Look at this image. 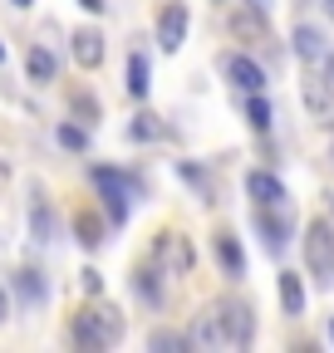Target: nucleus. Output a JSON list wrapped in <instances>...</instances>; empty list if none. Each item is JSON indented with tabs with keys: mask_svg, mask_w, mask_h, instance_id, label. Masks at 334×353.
I'll return each mask as SVG.
<instances>
[{
	"mask_svg": "<svg viewBox=\"0 0 334 353\" xmlns=\"http://www.w3.org/2000/svg\"><path fill=\"white\" fill-rule=\"evenodd\" d=\"M250 329H256V319H250L246 304L217 299V304H206L202 314H197L192 343H202V348H246L250 343Z\"/></svg>",
	"mask_w": 334,
	"mask_h": 353,
	"instance_id": "1",
	"label": "nucleus"
},
{
	"mask_svg": "<svg viewBox=\"0 0 334 353\" xmlns=\"http://www.w3.org/2000/svg\"><path fill=\"white\" fill-rule=\"evenodd\" d=\"M74 343L79 348H89V353H104V348H113L118 339H123V314L113 304H89L84 314H74Z\"/></svg>",
	"mask_w": 334,
	"mask_h": 353,
	"instance_id": "2",
	"label": "nucleus"
},
{
	"mask_svg": "<svg viewBox=\"0 0 334 353\" xmlns=\"http://www.w3.org/2000/svg\"><path fill=\"white\" fill-rule=\"evenodd\" d=\"M305 265H310L315 285H334V226L329 221L305 226Z\"/></svg>",
	"mask_w": 334,
	"mask_h": 353,
	"instance_id": "3",
	"label": "nucleus"
},
{
	"mask_svg": "<svg viewBox=\"0 0 334 353\" xmlns=\"http://www.w3.org/2000/svg\"><path fill=\"white\" fill-rule=\"evenodd\" d=\"M94 187H99L104 201H108L113 226H123V221H128V196L138 192V182H133L128 172H118V167H94Z\"/></svg>",
	"mask_w": 334,
	"mask_h": 353,
	"instance_id": "4",
	"label": "nucleus"
},
{
	"mask_svg": "<svg viewBox=\"0 0 334 353\" xmlns=\"http://www.w3.org/2000/svg\"><path fill=\"white\" fill-rule=\"evenodd\" d=\"M153 260L162 265V275H192L197 250H192V241H187V236L162 231V236H157V245H153Z\"/></svg>",
	"mask_w": 334,
	"mask_h": 353,
	"instance_id": "5",
	"label": "nucleus"
},
{
	"mask_svg": "<svg viewBox=\"0 0 334 353\" xmlns=\"http://www.w3.org/2000/svg\"><path fill=\"white\" fill-rule=\"evenodd\" d=\"M300 99H305V108H310V118H315L320 128H334V83H329L324 74H310V79H305Z\"/></svg>",
	"mask_w": 334,
	"mask_h": 353,
	"instance_id": "6",
	"label": "nucleus"
},
{
	"mask_svg": "<svg viewBox=\"0 0 334 353\" xmlns=\"http://www.w3.org/2000/svg\"><path fill=\"white\" fill-rule=\"evenodd\" d=\"M222 74L241 88V94H266V69L250 54H222Z\"/></svg>",
	"mask_w": 334,
	"mask_h": 353,
	"instance_id": "7",
	"label": "nucleus"
},
{
	"mask_svg": "<svg viewBox=\"0 0 334 353\" xmlns=\"http://www.w3.org/2000/svg\"><path fill=\"white\" fill-rule=\"evenodd\" d=\"M256 231H261V241H266V250H285L290 245V216H285V206H261L256 211Z\"/></svg>",
	"mask_w": 334,
	"mask_h": 353,
	"instance_id": "8",
	"label": "nucleus"
},
{
	"mask_svg": "<svg viewBox=\"0 0 334 353\" xmlns=\"http://www.w3.org/2000/svg\"><path fill=\"white\" fill-rule=\"evenodd\" d=\"M231 34H236L241 44H271V20H266V10H256V6L231 10Z\"/></svg>",
	"mask_w": 334,
	"mask_h": 353,
	"instance_id": "9",
	"label": "nucleus"
},
{
	"mask_svg": "<svg viewBox=\"0 0 334 353\" xmlns=\"http://www.w3.org/2000/svg\"><path fill=\"white\" fill-rule=\"evenodd\" d=\"M246 192H250L256 206H285V182H280L275 172H266V167L246 172Z\"/></svg>",
	"mask_w": 334,
	"mask_h": 353,
	"instance_id": "10",
	"label": "nucleus"
},
{
	"mask_svg": "<svg viewBox=\"0 0 334 353\" xmlns=\"http://www.w3.org/2000/svg\"><path fill=\"white\" fill-rule=\"evenodd\" d=\"M212 255H217V265H222V275H231V280L246 275V250H241V241H236L231 231H217V236H212Z\"/></svg>",
	"mask_w": 334,
	"mask_h": 353,
	"instance_id": "11",
	"label": "nucleus"
},
{
	"mask_svg": "<svg viewBox=\"0 0 334 353\" xmlns=\"http://www.w3.org/2000/svg\"><path fill=\"white\" fill-rule=\"evenodd\" d=\"M182 39H187V10H182V6H167V10L157 15V44H162L167 54H177Z\"/></svg>",
	"mask_w": 334,
	"mask_h": 353,
	"instance_id": "12",
	"label": "nucleus"
},
{
	"mask_svg": "<svg viewBox=\"0 0 334 353\" xmlns=\"http://www.w3.org/2000/svg\"><path fill=\"white\" fill-rule=\"evenodd\" d=\"M290 44H295V54L305 59V64H324L329 59V44H324V34L315 30V25H295V30H290Z\"/></svg>",
	"mask_w": 334,
	"mask_h": 353,
	"instance_id": "13",
	"label": "nucleus"
},
{
	"mask_svg": "<svg viewBox=\"0 0 334 353\" xmlns=\"http://www.w3.org/2000/svg\"><path fill=\"white\" fill-rule=\"evenodd\" d=\"M69 39H74V59H79V69H99V64H104V34H99V30L84 25V30H74Z\"/></svg>",
	"mask_w": 334,
	"mask_h": 353,
	"instance_id": "14",
	"label": "nucleus"
},
{
	"mask_svg": "<svg viewBox=\"0 0 334 353\" xmlns=\"http://www.w3.org/2000/svg\"><path fill=\"white\" fill-rule=\"evenodd\" d=\"M133 294L143 299V304H162V265L157 260H148V265H138V270H133Z\"/></svg>",
	"mask_w": 334,
	"mask_h": 353,
	"instance_id": "15",
	"label": "nucleus"
},
{
	"mask_svg": "<svg viewBox=\"0 0 334 353\" xmlns=\"http://www.w3.org/2000/svg\"><path fill=\"white\" fill-rule=\"evenodd\" d=\"M25 74H30V83H55L59 59L45 50V44H30V54H25Z\"/></svg>",
	"mask_w": 334,
	"mask_h": 353,
	"instance_id": "16",
	"label": "nucleus"
},
{
	"mask_svg": "<svg viewBox=\"0 0 334 353\" xmlns=\"http://www.w3.org/2000/svg\"><path fill=\"white\" fill-rule=\"evenodd\" d=\"M15 294L30 304V309H39V304H45L50 299V285H45V275H39V270H15Z\"/></svg>",
	"mask_w": 334,
	"mask_h": 353,
	"instance_id": "17",
	"label": "nucleus"
},
{
	"mask_svg": "<svg viewBox=\"0 0 334 353\" xmlns=\"http://www.w3.org/2000/svg\"><path fill=\"white\" fill-rule=\"evenodd\" d=\"M280 309H285V314L290 319H300L305 314V285H300V275H280Z\"/></svg>",
	"mask_w": 334,
	"mask_h": 353,
	"instance_id": "18",
	"label": "nucleus"
},
{
	"mask_svg": "<svg viewBox=\"0 0 334 353\" xmlns=\"http://www.w3.org/2000/svg\"><path fill=\"white\" fill-rule=\"evenodd\" d=\"M148 83H153L148 54H143V50H133V54H128V94H133V99H148Z\"/></svg>",
	"mask_w": 334,
	"mask_h": 353,
	"instance_id": "19",
	"label": "nucleus"
},
{
	"mask_svg": "<svg viewBox=\"0 0 334 353\" xmlns=\"http://www.w3.org/2000/svg\"><path fill=\"white\" fill-rule=\"evenodd\" d=\"M128 138H133V143H157V138H167V128H162L153 113H138V118L128 123Z\"/></svg>",
	"mask_w": 334,
	"mask_h": 353,
	"instance_id": "20",
	"label": "nucleus"
},
{
	"mask_svg": "<svg viewBox=\"0 0 334 353\" xmlns=\"http://www.w3.org/2000/svg\"><path fill=\"white\" fill-rule=\"evenodd\" d=\"M74 231H79V245H89V250L104 245V221L89 216V211H79V216H74Z\"/></svg>",
	"mask_w": 334,
	"mask_h": 353,
	"instance_id": "21",
	"label": "nucleus"
},
{
	"mask_svg": "<svg viewBox=\"0 0 334 353\" xmlns=\"http://www.w3.org/2000/svg\"><path fill=\"white\" fill-rule=\"evenodd\" d=\"M271 118H275V113H271V103H266L261 94H250V99H246V123L256 128V132H271Z\"/></svg>",
	"mask_w": 334,
	"mask_h": 353,
	"instance_id": "22",
	"label": "nucleus"
},
{
	"mask_svg": "<svg viewBox=\"0 0 334 353\" xmlns=\"http://www.w3.org/2000/svg\"><path fill=\"white\" fill-rule=\"evenodd\" d=\"M30 226H35V241H55V216L45 201H35L30 206Z\"/></svg>",
	"mask_w": 334,
	"mask_h": 353,
	"instance_id": "23",
	"label": "nucleus"
},
{
	"mask_svg": "<svg viewBox=\"0 0 334 353\" xmlns=\"http://www.w3.org/2000/svg\"><path fill=\"white\" fill-rule=\"evenodd\" d=\"M177 176H182V182H192V187L202 192V201H217V196H212V182H206V172H202L197 162H177Z\"/></svg>",
	"mask_w": 334,
	"mask_h": 353,
	"instance_id": "24",
	"label": "nucleus"
},
{
	"mask_svg": "<svg viewBox=\"0 0 334 353\" xmlns=\"http://www.w3.org/2000/svg\"><path fill=\"white\" fill-rule=\"evenodd\" d=\"M55 138H59V148H69V152H84V148H89V132H84L79 123H59Z\"/></svg>",
	"mask_w": 334,
	"mask_h": 353,
	"instance_id": "25",
	"label": "nucleus"
},
{
	"mask_svg": "<svg viewBox=\"0 0 334 353\" xmlns=\"http://www.w3.org/2000/svg\"><path fill=\"white\" fill-rule=\"evenodd\" d=\"M148 348H182V353H187V348H192V334H153Z\"/></svg>",
	"mask_w": 334,
	"mask_h": 353,
	"instance_id": "26",
	"label": "nucleus"
},
{
	"mask_svg": "<svg viewBox=\"0 0 334 353\" xmlns=\"http://www.w3.org/2000/svg\"><path fill=\"white\" fill-rule=\"evenodd\" d=\"M74 108H79V113H84V123H94V118H99V108H94V99H84V94H79V99H74Z\"/></svg>",
	"mask_w": 334,
	"mask_h": 353,
	"instance_id": "27",
	"label": "nucleus"
},
{
	"mask_svg": "<svg viewBox=\"0 0 334 353\" xmlns=\"http://www.w3.org/2000/svg\"><path fill=\"white\" fill-rule=\"evenodd\" d=\"M84 290H89V294H104V275H99V270H84Z\"/></svg>",
	"mask_w": 334,
	"mask_h": 353,
	"instance_id": "28",
	"label": "nucleus"
},
{
	"mask_svg": "<svg viewBox=\"0 0 334 353\" xmlns=\"http://www.w3.org/2000/svg\"><path fill=\"white\" fill-rule=\"evenodd\" d=\"M79 6H84V10H94V15H104V10H108V0H79Z\"/></svg>",
	"mask_w": 334,
	"mask_h": 353,
	"instance_id": "29",
	"label": "nucleus"
},
{
	"mask_svg": "<svg viewBox=\"0 0 334 353\" xmlns=\"http://www.w3.org/2000/svg\"><path fill=\"white\" fill-rule=\"evenodd\" d=\"M6 309H10V294H6V290H0V324H6Z\"/></svg>",
	"mask_w": 334,
	"mask_h": 353,
	"instance_id": "30",
	"label": "nucleus"
},
{
	"mask_svg": "<svg viewBox=\"0 0 334 353\" xmlns=\"http://www.w3.org/2000/svg\"><path fill=\"white\" fill-rule=\"evenodd\" d=\"M246 6H256V10H271V0H246Z\"/></svg>",
	"mask_w": 334,
	"mask_h": 353,
	"instance_id": "31",
	"label": "nucleus"
},
{
	"mask_svg": "<svg viewBox=\"0 0 334 353\" xmlns=\"http://www.w3.org/2000/svg\"><path fill=\"white\" fill-rule=\"evenodd\" d=\"M320 6H324V15H329V20H334V0H320Z\"/></svg>",
	"mask_w": 334,
	"mask_h": 353,
	"instance_id": "32",
	"label": "nucleus"
},
{
	"mask_svg": "<svg viewBox=\"0 0 334 353\" xmlns=\"http://www.w3.org/2000/svg\"><path fill=\"white\" fill-rule=\"evenodd\" d=\"M10 6H20V10H30V6H35V0H10Z\"/></svg>",
	"mask_w": 334,
	"mask_h": 353,
	"instance_id": "33",
	"label": "nucleus"
},
{
	"mask_svg": "<svg viewBox=\"0 0 334 353\" xmlns=\"http://www.w3.org/2000/svg\"><path fill=\"white\" fill-rule=\"evenodd\" d=\"M329 343H334V319H329Z\"/></svg>",
	"mask_w": 334,
	"mask_h": 353,
	"instance_id": "34",
	"label": "nucleus"
},
{
	"mask_svg": "<svg viewBox=\"0 0 334 353\" xmlns=\"http://www.w3.org/2000/svg\"><path fill=\"white\" fill-rule=\"evenodd\" d=\"M329 211H334V192H329Z\"/></svg>",
	"mask_w": 334,
	"mask_h": 353,
	"instance_id": "35",
	"label": "nucleus"
},
{
	"mask_svg": "<svg viewBox=\"0 0 334 353\" xmlns=\"http://www.w3.org/2000/svg\"><path fill=\"white\" fill-rule=\"evenodd\" d=\"M0 59H6V44H0Z\"/></svg>",
	"mask_w": 334,
	"mask_h": 353,
	"instance_id": "36",
	"label": "nucleus"
}]
</instances>
